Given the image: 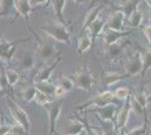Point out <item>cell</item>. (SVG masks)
I'll list each match as a JSON object with an SVG mask.
<instances>
[{"instance_id": "b9f144b4", "label": "cell", "mask_w": 151, "mask_h": 135, "mask_svg": "<svg viewBox=\"0 0 151 135\" xmlns=\"http://www.w3.org/2000/svg\"><path fill=\"white\" fill-rule=\"evenodd\" d=\"M117 133H119L117 135H127V134L125 133V132L123 131V129H122V131H120V132H117Z\"/></svg>"}, {"instance_id": "30bf717a", "label": "cell", "mask_w": 151, "mask_h": 135, "mask_svg": "<svg viewBox=\"0 0 151 135\" xmlns=\"http://www.w3.org/2000/svg\"><path fill=\"white\" fill-rule=\"evenodd\" d=\"M61 62V56H58L55 58V61H53L49 66L46 68H43L37 72V74L35 76V79H34V82H43V81H49L52 72L55 70L57 65Z\"/></svg>"}, {"instance_id": "ee69618b", "label": "cell", "mask_w": 151, "mask_h": 135, "mask_svg": "<svg viewBox=\"0 0 151 135\" xmlns=\"http://www.w3.org/2000/svg\"><path fill=\"white\" fill-rule=\"evenodd\" d=\"M148 19L149 20H151V9L148 11Z\"/></svg>"}, {"instance_id": "1f68e13d", "label": "cell", "mask_w": 151, "mask_h": 135, "mask_svg": "<svg viewBox=\"0 0 151 135\" xmlns=\"http://www.w3.org/2000/svg\"><path fill=\"white\" fill-rule=\"evenodd\" d=\"M133 98L138 101L141 106H142V108L143 109H147V107H148V97H147V95H145V92H138V94H135L134 96H133Z\"/></svg>"}, {"instance_id": "d6986e66", "label": "cell", "mask_w": 151, "mask_h": 135, "mask_svg": "<svg viewBox=\"0 0 151 135\" xmlns=\"http://www.w3.org/2000/svg\"><path fill=\"white\" fill-rule=\"evenodd\" d=\"M104 27H105V23L101 19H97L95 23H93L91 25L89 26V31H90V37L94 42L96 37L104 32Z\"/></svg>"}, {"instance_id": "83f0119b", "label": "cell", "mask_w": 151, "mask_h": 135, "mask_svg": "<svg viewBox=\"0 0 151 135\" xmlns=\"http://www.w3.org/2000/svg\"><path fill=\"white\" fill-rule=\"evenodd\" d=\"M34 100L36 101V104L41 105V106H45V105H47V104L52 103V98H51L50 96L45 95V94L41 92V91H38V90L36 91V94H35Z\"/></svg>"}, {"instance_id": "9c48e42d", "label": "cell", "mask_w": 151, "mask_h": 135, "mask_svg": "<svg viewBox=\"0 0 151 135\" xmlns=\"http://www.w3.org/2000/svg\"><path fill=\"white\" fill-rule=\"evenodd\" d=\"M131 34V31H114L109 28H105L103 32V39L105 41L106 45H111L117 43V41L124 37L126 35Z\"/></svg>"}, {"instance_id": "603a6c76", "label": "cell", "mask_w": 151, "mask_h": 135, "mask_svg": "<svg viewBox=\"0 0 151 135\" xmlns=\"http://www.w3.org/2000/svg\"><path fill=\"white\" fill-rule=\"evenodd\" d=\"M142 20H143V15L139 9H137L129 17V25L131 26L132 28H138L142 24Z\"/></svg>"}, {"instance_id": "2e32d148", "label": "cell", "mask_w": 151, "mask_h": 135, "mask_svg": "<svg viewBox=\"0 0 151 135\" xmlns=\"http://www.w3.org/2000/svg\"><path fill=\"white\" fill-rule=\"evenodd\" d=\"M83 132L85 126L80 119H71L64 129V135H80Z\"/></svg>"}, {"instance_id": "f1b7e54d", "label": "cell", "mask_w": 151, "mask_h": 135, "mask_svg": "<svg viewBox=\"0 0 151 135\" xmlns=\"http://www.w3.org/2000/svg\"><path fill=\"white\" fill-rule=\"evenodd\" d=\"M59 86H61L67 92H69L70 90H72V88L75 87V82L69 77H61V79L59 80Z\"/></svg>"}, {"instance_id": "7402d4cb", "label": "cell", "mask_w": 151, "mask_h": 135, "mask_svg": "<svg viewBox=\"0 0 151 135\" xmlns=\"http://www.w3.org/2000/svg\"><path fill=\"white\" fill-rule=\"evenodd\" d=\"M140 0H125L123 2V6H122V10L123 13L125 14L126 17H130L131 14L138 9V4Z\"/></svg>"}, {"instance_id": "8fae6325", "label": "cell", "mask_w": 151, "mask_h": 135, "mask_svg": "<svg viewBox=\"0 0 151 135\" xmlns=\"http://www.w3.org/2000/svg\"><path fill=\"white\" fill-rule=\"evenodd\" d=\"M37 54L44 60L47 59H53L57 55V49L53 44L50 43H40L36 47Z\"/></svg>"}, {"instance_id": "e575fe53", "label": "cell", "mask_w": 151, "mask_h": 135, "mask_svg": "<svg viewBox=\"0 0 151 135\" xmlns=\"http://www.w3.org/2000/svg\"><path fill=\"white\" fill-rule=\"evenodd\" d=\"M22 65L24 69H32L34 66V58L29 54H25L22 60Z\"/></svg>"}, {"instance_id": "484cf974", "label": "cell", "mask_w": 151, "mask_h": 135, "mask_svg": "<svg viewBox=\"0 0 151 135\" xmlns=\"http://www.w3.org/2000/svg\"><path fill=\"white\" fill-rule=\"evenodd\" d=\"M14 7V0H0V17L8 16Z\"/></svg>"}, {"instance_id": "ffe728a7", "label": "cell", "mask_w": 151, "mask_h": 135, "mask_svg": "<svg viewBox=\"0 0 151 135\" xmlns=\"http://www.w3.org/2000/svg\"><path fill=\"white\" fill-rule=\"evenodd\" d=\"M67 4V0H51V5L53 7L55 15H57L58 19L60 23H64L63 19V9Z\"/></svg>"}, {"instance_id": "3957f363", "label": "cell", "mask_w": 151, "mask_h": 135, "mask_svg": "<svg viewBox=\"0 0 151 135\" xmlns=\"http://www.w3.org/2000/svg\"><path fill=\"white\" fill-rule=\"evenodd\" d=\"M8 107H9L10 114H12V116L14 117V119L18 123L19 125H22V126L25 129L27 134H29L31 122H29V118H28L27 113H26L24 109H22L16 103H14L13 100H9V101H8Z\"/></svg>"}, {"instance_id": "4dcf8cb0", "label": "cell", "mask_w": 151, "mask_h": 135, "mask_svg": "<svg viewBox=\"0 0 151 135\" xmlns=\"http://www.w3.org/2000/svg\"><path fill=\"white\" fill-rule=\"evenodd\" d=\"M130 107H131V110H132L133 113L137 114L138 116H141L145 111V110L142 108V106L131 96H130Z\"/></svg>"}, {"instance_id": "60d3db41", "label": "cell", "mask_w": 151, "mask_h": 135, "mask_svg": "<svg viewBox=\"0 0 151 135\" xmlns=\"http://www.w3.org/2000/svg\"><path fill=\"white\" fill-rule=\"evenodd\" d=\"M47 0H31V5L32 6H35V5H42L45 4Z\"/></svg>"}, {"instance_id": "7c38bea8", "label": "cell", "mask_w": 151, "mask_h": 135, "mask_svg": "<svg viewBox=\"0 0 151 135\" xmlns=\"http://www.w3.org/2000/svg\"><path fill=\"white\" fill-rule=\"evenodd\" d=\"M14 7L16 8L19 16L24 17L25 20L28 19L32 13L33 6L31 5V0H14Z\"/></svg>"}, {"instance_id": "ba28073f", "label": "cell", "mask_w": 151, "mask_h": 135, "mask_svg": "<svg viewBox=\"0 0 151 135\" xmlns=\"http://www.w3.org/2000/svg\"><path fill=\"white\" fill-rule=\"evenodd\" d=\"M126 16L125 14L121 10H116L112 14V16L108 18L106 23V28L114 29V31H123V26H124V20Z\"/></svg>"}, {"instance_id": "52a82bcc", "label": "cell", "mask_w": 151, "mask_h": 135, "mask_svg": "<svg viewBox=\"0 0 151 135\" xmlns=\"http://www.w3.org/2000/svg\"><path fill=\"white\" fill-rule=\"evenodd\" d=\"M131 111V107H130V96L127 97V101H126L123 107L120 109L119 114L116 116V124H115V132H120L124 129L129 121V115Z\"/></svg>"}, {"instance_id": "d6a6232c", "label": "cell", "mask_w": 151, "mask_h": 135, "mask_svg": "<svg viewBox=\"0 0 151 135\" xmlns=\"http://www.w3.org/2000/svg\"><path fill=\"white\" fill-rule=\"evenodd\" d=\"M36 88L34 87V86H29V87H27L24 91V94H23V97H24V99L27 100V101H31L34 99V97H35V94H36Z\"/></svg>"}, {"instance_id": "e0dca14e", "label": "cell", "mask_w": 151, "mask_h": 135, "mask_svg": "<svg viewBox=\"0 0 151 135\" xmlns=\"http://www.w3.org/2000/svg\"><path fill=\"white\" fill-rule=\"evenodd\" d=\"M124 78H129L127 74H120V73H116V72H108L106 73L104 78H103V84L105 87H111L114 84H116L117 81H120Z\"/></svg>"}, {"instance_id": "9a60e30c", "label": "cell", "mask_w": 151, "mask_h": 135, "mask_svg": "<svg viewBox=\"0 0 151 135\" xmlns=\"http://www.w3.org/2000/svg\"><path fill=\"white\" fill-rule=\"evenodd\" d=\"M103 9H104V5H101V4L93 7L88 11V14L86 15V18H85L83 24H82V28L83 29H87L93 23H95L96 20L98 19V16H99V14H101V11Z\"/></svg>"}, {"instance_id": "836d02e7", "label": "cell", "mask_w": 151, "mask_h": 135, "mask_svg": "<svg viewBox=\"0 0 151 135\" xmlns=\"http://www.w3.org/2000/svg\"><path fill=\"white\" fill-rule=\"evenodd\" d=\"M8 134L9 135H26L27 133H26L25 129H24L22 125L17 124V125L10 126V129H9V133H8Z\"/></svg>"}, {"instance_id": "7bdbcfd3", "label": "cell", "mask_w": 151, "mask_h": 135, "mask_svg": "<svg viewBox=\"0 0 151 135\" xmlns=\"http://www.w3.org/2000/svg\"><path fill=\"white\" fill-rule=\"evenodd\" d=\"M145 4L151 8V0H145Z\"/></svg>"}, {"instance_id": "d4e9b609", "label": "cell", "mask_w": 151, "mask_h": 135, "mask_svg": "<svg viewBox=\"0 0 151 135\" xmlns=\"http://www.w3.org/2000/svg\"><path fill=\"white\" fill-rule=\"evenodd\" d=\"M151 69V49L142 54V72H141V78H143L147 74V72Z\"/></svg>"}, {"instance_id": "c3c4849f", "label": "cell", "mask_w": 151, "mask_h": 135, "mask_svg": "<svg viewBox=\"0 0 151 135\" xmlns=\"http://www.w3.org/2000/svg\"><path fill=\"white\" fill-rule=\"evenodd\" d=\"M58 135H60V134H58ZM80 135H82V134H80Z\"/></svg>"}, {"instance_id": "4316f807", "label": "cell", "mask_w": 151, "mask_h": 135, "mask_svg": "<svg viewBox=\"0 0 151 135\" xmlns=\"http://www.w3.org/2000/svg\"><path fill=\"white\" fill-rule=\"evenodd\" d=\"M5 74H6V79L10 87H13L18 82L19 74L17 71L13 70V69H8V70L5 71Z\"/></svg>"}, {"instance_id": "8992f818", "label": "cell", "mask_w": 151, "mask_h": 135, "mask_svg": "<svg viewBox=\"0 0 151 135\" xmlns=\"http://www.w3.org/2000/svg\"><path fill=\"white\" fill-rule=\"evenodd\" d=\"M29 39H18L15 42H9L5 39H0V59H2L4 61H9L13 58L14 53L16 51V45L23 42H27Z\"/></svg>"}, {"instance_id": "8d00e7d4", "label": "cell", "mask_w": 151, "mask_h": 135, "mask_svg": "<svg viewBox=\"0 0 151 135\" xmlns=\"http://www.w3.org/2000/svg\"><path fill=\"white\" fill-rule=\"evenodd\" d=\"M80 121L83 123L86 135H98V134H97V132H96V131H95L93 127H90V126H89V124L87 123V121H86V119H80Z\"/></svg>"}, {"instance_id": "6da1fadb", "label": "cell", "mask_w": 151, "mask_h": 135, "mask_svg": "<svg viewBox=\"0 0 151 135\" xmlns=\"http://www.w3.org/2000/svg\"><path fill=\"white\" fill-rule=\"evenodd\" d=\"M41 29L57 42L64 43V44L70 43V33L63 23H60V21L52 23L49 25L42 26Z\"/></svg>"}, {"instance_id": "bcb514c9", "label": "cell", "mask_w": 151, "mask_h": 135, "mask_svg": "<svg viewBox=\"0 0 151 135\" xmlns=\"http://www.w3.org/2000/svg\"><path fill=\"white\" fill-rule=\"evenodd\" d=\"M101 0H91V5H94V4H96V2H99Z\"/></svg>"}, {"instance_id": "d590c367", "label": "cell", "mask_w": 151, "mask_h": 135, "mask_svg": "<svg viewBox=\"0 0 151 135\" xmlns=\"http://www.w3.org/2000/svg\"><path fill=\"white\" fill-rule=\"evenodd\" d=\"M114 96H115V98L121 99V100L127 99V97L130 96V91H129V89H126V88H119V89L115 90Z\"/></svg>"}, {"instance_id": "7dc6e473", "label": "cell", "mask_w": 151, "mask_h": 135, "mask_svg": "<svg viewBox=\"0 0 151 135\" xmlns=\"http://www.w3.org/2000/svg\"><path fill=\"white\" fill-rule=\"evenodd\" d=\"M145 135H149V132H147V133H145Z\"/></svg>"}, {"instance_id": "f546056e", "label": "cell", "mask_w": 151, "mask_h": 135, "mask_svg": "<svg viewBox=\"0 0 151 135\" xmlns=\"http://www.w3.org/2000/svg\"><path fill=\"white\" fill-rule=\"evenodd\" d=\"M148 125H149V119L145 118V123L143 125L135 127V129H131L129 133H126L127 135H145L148 132Z\"/></svg>"}, {"instance_id": "cb8c5ba5", "label": "cell", "mask_w": 151, "mask_h": 135, "mask_svg": "<svg viewBox=\"0 0 151 135\" xmlns=\"http://www.w3.org/2000/svg\"><path fill=\"white\" fill-rule=\"evenodd\" d=\"M107 46V55L111 60H117L122 54V46L117 43H114L111 45H106Z\"/></svg>"}, {"instance_id": "74e56055", "label": "cell", "mask_w": 151, "mask_h": 135, "mask_svg": "<svg viewBox=\"0 0 151 135\" xmlns=\"http://www.w3.org/2000/svg\"><path fill=\"white\" fill-rule=\"evenodd\" d=\"M65 94H67V91L63 89L61 86H55V90H54V97H57V98H63V97L65 96Z\"/></svg>"}, {"instance_id": "44dd1931", "label": "cell", "mask_w": 151, "mask_h": 135, "mask_svg": "<svg viewBox=\"0 0 151 135\" xmlns=\"http://www.w3.org/2000/svg\"><path fill=\"white\" fill-rule=\"evenodd\" d=\"M93 39H91V37L90 36H88V35H86V36H82V37H80L79 39V41H78V53L79 54H83V53H86V52L88 51L89 49L93 46Z\"/></svg>"}, {"instance_id": "681fc988", "label": "cell", "mask_w": 151, "mask_h": 135, "mask_svg": "<svg viewBox=\"0 0 151 135\" xmlns=\"http://www.w3.org/2000/svg\"><path fill=\"white\" fill-rule=\"evenodd\" d=\"M44 135H45V134H44Z\"/></svg>"}, {"instance_id": "ab89813d", "label": "cell", "mask_w": 151, "mask_h": 135, "mask_svg": "<svg viewBox=\"0 0 151 135\" xmlns=\"http://www.w3.org/2000/svg\"><path fill=\"white\" fill-rule=\"evenodd\" d=\"M10 126L8 125H0V135H7L9 133Z\"/></svg>"}, {"instance_id": "4fadbf2b", "label": "cell", "mask_w": 151, "mask_h": 135, "mask_svg": "<svg viewBox=\"0 0 151 135\" xmlns=\"http://www.w3.org/2000/svg\"><path fill=\"white\" fill-rule=\"evenodd\" d=\"M97 113L103 122H112L116 113V108L113 104H107L101 107H97Z\"/></svg>"}, {"instance_id": "7a4b0ae2", "label": "cell", "mask_w": 151, "mask_h": 135, "mask_svg": "<svg viewBox=\"0 0 151 135\" xmlns=\"http://www.w3.org/2000/svg\"><path fill=\"white\" fill-rule=\"evenodd\" d=\"M73 82H75V87H77V88L85 90V91H89L93 88L95 80L93 74L90 73V71L86 66H82L76 72Z\"/></svg>"}, {"instance_id": "277c9868", "label": "cell", "mask_w": 151, "mask_h": 135, "mask_svg": "<svg viewBox=\"0 0 151 135\" xmlns=\"http://www.w3.org/2000/svg\"><path fill=\"white\" fill-rule=\"evenodd\" d=\"M114 92L112 91H104L101 94H98L97 96H95L91 100H88L86 103L81 105V106H78L77 109L78 110H85L89 108L90 106H96V107H101V106H104V105H107V104H111L114 100Z\"/></svg>"}, {"instance_id": "5bb4252c", "label": "cell", "mask_w": 151, "mask_h": 135, "mask_svg": "<svg viewBox=\"0 0 151 135\" xmlns=\"http://www.w3.org/2000/svg\"><path fill=\"white\" fill-rule=\"evenodd\" d=\"M61 113V105L55 104L53 105L51 108H49V124H50V127H49V135H52L55 132V127H57V122L58 118L60 116Z\"/></svg>"}, {"instance_id": "f6af8a7d", "label": "cell", "mask_w": 151, "mask_h": 135, "mask_svg": "<svg viewBox=\"0 0 151 135\" xmlns=\"http://www.w3.org/2000/svg\"><path fill=\"white\" fill-rule=\"evenodd\" d=\"M76 4H81V2H83L85 0H73Z\"/></svg>"}, {"instance_id": "f35d334b", "label": "cell", "mask_w": 151, "mask_h": 135, "mask_svg": "<svg viewBox=\"0 0 151 135\" xmlns=\"http://www.w3.org/2000/svg\"><path fill=\"white\" fill-rule=\"evenodd\" d=\"M143 32H145V37H147V39H148V42H149V44H150V46H151V25L145 26Z\"/></svg>"}, {"instance_id": "ac0fdd59", "label": "cell", "mask_w": 151, "mask_h": 135, "mask_svg": "<svg viewBox=\"0 0 151 135\" xmlns=\"http://www.w3.org/2000/svg\"><path fill=\"white\" fill-rule=\"evenodd\" d=\"M34 87L36 90L43 92L45 95L50 97H54V90H55V86L49 84L47 81H43V82H34Z\"/></svg>"}, {"instance_id": "5b68a950", "label": "cell", "mask_w": 151, "mask_h": 135, "mask_svg": "<svg viewBox=\"0 0 151 135\" xmlns=\"http://www.w3.org/2000/svg\"><path fill=\"white\" fill-rule=\"evenodd\" d=\"M125 73L129 77L139 76L142 72V54L137 52L133 56L129 58L125 62Z\"/></svg>"}]
</instances>
